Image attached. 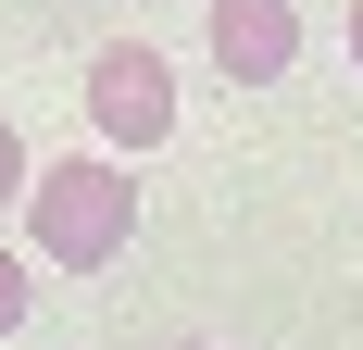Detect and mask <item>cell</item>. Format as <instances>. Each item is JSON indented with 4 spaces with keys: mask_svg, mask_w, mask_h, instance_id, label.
<instances>
[{
    "mask_svg": "<svg viewBox=\"0 0 363 350\" xmlns=\"http://www.w3.org/2000/svg\"><path fill=\"white\" fill-rule=\"evenodd\" d=\"M88 125H101L113 163L163 150L176 138V63H163L150 38H101V50H88Z\"/></svg>",
    "mask_w": 363,
    "mask_h": 350,
    "instance_id": "cell-2",
    "label": "cell"
},
{
    "mask_svg": "<svg viewBox=\"0 0 363 350\" xmlns=\"http://www.w3.org/2000/svg\"><path fill=\"white\" fill-rule=\"evenodd\" d=\"M26 313H38V263H26V250H0V350L26 338Z\"/></svg>",
    "mask_w": 363,
    "mask_h": 350,
    "instance_id": "cell-4",
    "label": "cell"
},
{
    "mask_svg": "<svg viewBox=\"0 0 363 350\" xmlns=\"http://www.w3.org/2000/svg\"><path fill=\"white\" fill-rule=\"evenodd\" d=\"M201 38H213V75H225V88H289V63H301V0H213Z\"/></svg>",
    "mask_w": 363,
    "mask_h": 350,
    "instance_id": "cell-3",
    "label": "cell"
},
{
    "mask_svg": "<svg viewBox=\"0 0 363 350\" xmlns=\"http://www.w3.org/2000/svg\"><path fill=\"white\" fill-rule=\"evenodd\" d=\"M26 188H38V163H26V138H13V113H0V213L26 201Z\"/></svg>",
    "mask_w": 363,
    "mask_h": 350,
    "instance_id": "cell-5",
    "label": "cell"
},
{
    "mask_svg": "<svg viewBox=\"0 0 363 350\" xmlns=\"http://www.w3.org/2000/svg\"><path fill=\"white\" fill-rule=\"evenodd\" d=\"M351 75H363V0H351Z\"/></svg>",
    "mask_w": 363,
    "mask_h": 350,
    "instance_id": "cell-6",
    "label": "cell"
},
{
    "mask_svg": "<svg viewBox=\"0 0 363 350\" xmlns=\"http://www.w3.org/2000/svg\"><path fill=\"white\" fill-rule=\"evenodd\" d=\"M26 238H38L50 276H101V263H125V238H138V175L113 163V150H63V163H38Z\"/></svg>",
    "mask_w": 363,
    "mask_h": 350,
    "instance_id": "cell-1",
    "label": "cell"
},
{
    "mask_svg": "<svg viewBox=\"0 0 363 350\" xmlns=\"http://www.w3.org/2000/svg\"><path fill=\"white\" fill-rule=\"evenodd\" d=\"M176 350H213V338H176Z\"/></svg>",
    "mask_w": 363,
    "mask_h": 350,
    "instance_id": "cell-7",
    "label": "cell"
}]
</instances>
